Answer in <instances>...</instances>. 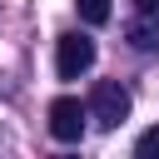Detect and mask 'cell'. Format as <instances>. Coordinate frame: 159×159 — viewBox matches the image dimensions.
Wrapping results in <instances>:
<instances>
[{"label": "cell", "instance_id": "obj_1", "mask_svg": "<svg viewBox=\"0 0 159 159\" xmlns=\"http://www.w3.org/2000/svg\"><path fill=\"white\" fill-rule=\"evenodd\" d=\"M89 119H94L99 129H119V124L129 119V89H124V84H114V80L94 84V99H89Z\"/></svg>", "mask_w": 159, "mask_h": 159}, {"label": "cell", "instance_id": "obj_2", "mask_svg": "<svg viewBox=\"0 0 159 159\" xmlns=\"http://www.w3.org/2000/svg\"><path fill=\"white\" fill-rule=\"evenodd\" d=\"M94 65V40L89 35H60V50H55V70H60V80H80L84 70Z\"/></svg>", "mask_w": 159, "mask_h": 159}, {"label": "cell", "instance_id": "obj_3", "mask_svg": "<svg viewBox=\"0 0 159 159\" xmlns=\"http://www.w3.org/2000/svg\"><path fill=\"white\" fill-rule=\"evenodd\" d=\"M84 119H89V109H84L80 99H70V94H60V99L50 104V134H55L60 144H80V139H84Z\"/></svg>", "mask_w": 159, "mask_h": 159}, {"label": "cell", "instance_id": "obj_4", "mask_svg": "<svg viewBox=\"0 0 159 159\" xmlns=\"http://www.w3.org/2000/svg\"><path fill=\"white\" fill-rule=\"evenodd\" d=\"M124 40H129L134 50H144V55H154V50H159V15H139V20H129V30H124Z\"/></svg>", "mask_w": 159, "mask_h": 159}, {"label": "cell", "instance_id": "obj_5", "mask_svg": "<svg viewBox=\"0 0 159 159\" xmlns=\"http://www.w3.org/2000/svg\"><path fill=\"white\" fill-rule=\"evenodd\" d=\"M80 5V20L84 25H104L109 20V0H75Z\"/></svg>", "mask_w": 159, "mask_h": 159}, {"label": "cell", "instance_id": "obj_6", "mask_svg": "<svg viewBox=\"0 0 159 159\" xmlns=\"http://www.w3.org/2000/svg\"><path fill=\"white\" fill-rule=\"evenodd\" d=\"M134 154H139V159H159V124L139 134V144H134Z\"/></svg>", "mask_w": 159, "mask_h": 159}, {"label": "cell", "instance_id": "obj_7", "mask_svg": "<svg viewBox=\"0 0 159 159\" xmlns=\"http://www.w3.org/2000/svg\"><path fill=\"white\" fill-rule=\"evenodd\" d=\"M134 10L139 15H159V0H134Z\"/></svg>", "mask_w": 159, "mask_h": 159}]
</instances>
